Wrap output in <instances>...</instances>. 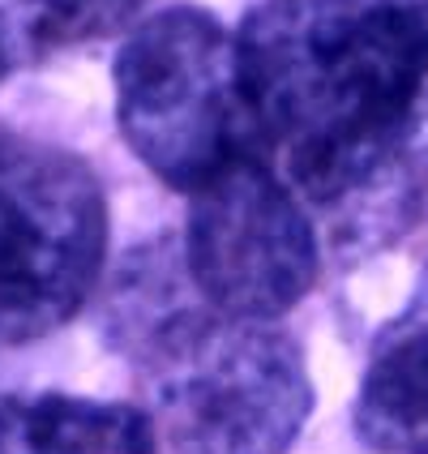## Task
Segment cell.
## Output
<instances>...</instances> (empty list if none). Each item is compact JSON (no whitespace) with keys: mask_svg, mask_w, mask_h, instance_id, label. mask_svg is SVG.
<instances>
[{"mask_svg":"<svg viewBox=\"0 0 428 454\" xmlns=\"http://www.w3.org/2000/svg\"><path fill=\"white\" fill-rule=\"evenodd\" d=\"M236 74L253 137L334 210L420 112L428 0H266L236 35Z\"/></svg>","mask_w":428,"mask_h":454,"instance_id":"obj_1","label":"cell"},{"mask_svg":"<svg viewBox=\"0 0 428 454\" xmlns=\"http://www.w3.org/2000/svg\"><path fill=\"white\" fill-rule=\"evenodd\" d=\"M133 317H142L133 348L176 454H283L296 442L313 386L283 330L184 304Z\"/></svg>","mask_w":428,"mask_h":454,"instance_id":"obj_2","label":"cell"},{"mask_svg":"<svg viewBox=\"0 0 428 454\" xmlns=\"http://www.w3.org/2000/svg\"><path fill=\"white\" fill-rule=\"evenodd\" d=\"M116 116L128 151L172 189L198 193L253 154L236 35L206 9H163L116 56Z\"/></svg>","mask_w":428,"mask_h":454,"instance_id":"obj_3","label":"cell"},{"mask_svg":"<svg viewBox=\"0 0 428 454\" xmlns=\"http://www.w3.org/2000/svg\"><path fill=\"white\" fill-rule=\"evenodd\" d=\"M107 202L74 154L0 129V343H30L90 301Z\"/></svg>","mask_w":428,"mask_h":454,"instance_id":"obj_4","label":"cell"},{"mask_svg":"<svg viewBox=\"0 0 428 454\" xmlns=\"http://www.w3.org/2000/svg\"><path fill=\"white\" fill-rule=\"evenodd\" d=\"M184 266L219 317L270 322L313 287L317 236L296 193L245 154L193 193Z\"/></svg>","mask_w":428,"mask_h":454,"instance_id":"obj_5","label":"cell"},{"mask_svg":"<svg viewBox=\"0 0 428 454\" xmlns=\"http://www.w3.org/2000/svg\"><path fill=\"white\" fill-rule=\"evenodd\" d=\"M355 433L377 454H428V283L364 373Z\"/></svg>","mask_w":428,"mask_h":454,"instance_id":"obj_6","label":"cell"},{"mask_svg":"<svg viewBox=\"0 0 428 454\" xmlns=\"http://www.w3.org/2000/svg\"><path fill=\"white\" fill-rule=\"evenodd\" d=\"M0 454H154V425L128 403L77 395L0 399Z\"/></svg>","mask_w":428,"mask_h":454,"instance_id":"obj_7","label":"cell"},{"mask_svg":"<svg viewBox=\"0 0 428 454\" xmlns=\"http://www.w3.org/2000/svg\"><path fill=\"white\" fill-rule=\"evenodd\" d=\"M428 210V103L403 137L390 146L369 176L360 180L352 198L334 206V236L339 249L347 245H385L416 223Z\"/></svg>","mask_w":428,"mask_h":454,"instance_id":"obj_8","label":"cell"},{"mask_svg":"<svg viewBox=\"0 0 428 454\" xmlns=\"http://www.w3.org/2000/svg\"><path fill=\"white\" fill-rule=\"evenodd\" d=\"M35 26L51 39H90L128 22L142 0H26Z\"/></svg>","mask_w":428,"mask_h":454,"instance_id":"obj_9","label":"cell"},{"mask_svg":"<svg viewBox=\"0 0 428 454\" xmlns=\"http://www.w3.org/2000/svg\"><path fill=\"white\" fill-rule=\"evenodd\" d=\"M9 74V39H4V22H0V77Z\"/></svg>","mask_w":428,"mask_h":454,"instance_id":"obj_10","label":"cell"}]
</instances>
